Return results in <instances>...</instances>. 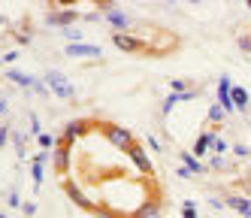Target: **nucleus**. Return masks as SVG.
<instances>
[{
  "mask_svg": "<svg viewBox=\"0 0 251 218\" xmlns=\"http://www.w3.org/2000/svg\"><path fill=\"white\" fill-rule=\"evenodd\" d=\"M215 139H218V134H212V131H206V134H203L200 139L194 142V155H197V158H203V155H206V152L212 149V142H215Z\"/></svg>",
  "mask_w": 251,
  "mask_h": 218,
  "instance_id": "14",
  "label": "nucleus"
},
{
  "mask_svg": "<svg viewBox=\"0 0 251 218\" xmlns=\"http://www.w3.org/2000/svg\"><path fill=\"white\" fill-rule=\"evenodd\" d=\"M245 200H251V188H248V197H245Z\"/></svg>",
  "mask_w": 251,
  "mask_h": 218,
  "instance_id": "33",
  "label": "nucleus"
},
{
  "mask_svg": "<svg viewBox=\"0 0 251 218\" xmlns=\"http://www.w3.org/2000/svg\"><path fill=\"white\" fill-rule=\"evenodd\" d=\"M51 164H55V170H58L61 176L70 170V145H64L61 139H58V145H55V161H51Z\"/></svg>",
  "mask_w": 251,
  "mask_h": 218,
  "instance_id": "12",
  "label": "nucleus"
},
{
  "mask_svg": "<svg viewBox=\"0 0 251 218\" xmlns=\"http://www.w3.org/2000/svg\"><path fill=\"white\" fill-rule=\"evenodd\" d=\"M127 155H130V164H133V167H136L139 173H146V176H154V167H151L149 155L142 152V145H136V142H133V149H130Z\"/></svg>",
  "mask_w": 251,
  "mask_h": 218,
  "instance_id": "7",
  "label": "nucleus"
},
{
  "mask_svg": "<svg viewBox=\"0 0 251 218\" xmlns=\"http://www.w3.org/2000/svg\"><path fill=\"white\" fill-rule=\"evenodd\" d=\"M178 161H182V167H188L191 173H203L206 167L200 164V158H197L194 152H178Z\"/></svg>",
  "mask_w": 251,
  "mask_h": 218,
  "instance_id": "15",
  "label": "nucleus"
},
{
  "mask_svg": "<svg viewBox=\"0 0 251 218\" xmlns=\"http://www.w3.org/2000/svg\"><path fill=\"white\" fill-rule=\"evenodd\" d=\"M133 218H160L157 200H146L142 206H136V209H133Z\"/></svg>",
  "mask_w": 251,
  "mask_h": 218,
  "instance_id": "13",
  "label": "nucleus"
},
{
  "mask_svg": "<svg viewBox=\"0 0 251 218\" xmlns=\"http://www.w3.org/2000/svg\"><path fill=\"white\" fill-rule=\"evenodd\" d=\"M76 18H79L76 9H55L51 15H46V25H51V27H55V25H58V27H70Z\"/></svg>",
  "mask_w": 251,
  "mask_h": 218,
  "instance_id": "9",
  "label": "nucleus"
},
{
  "mask_svg": "<svg viewBox=\"0 0 251 218\" xmlns=\"http://www.w3.org/2000/svg\"><path fill=\"white\" fill-rule=\"evenodd\" d=\"M6 76L12 79V82H19V85H27V88H33L37 94H46V82H40V79H33V76H27V73H22V70H6Z\"/></svg>",
  "mask_w": 251,
  "mask_h": 218,
  "instance_id": "8",
  "label": "nucleus"
},
{
  "mask_svg": "<svg viewBox=\"0 0 251 218\" xmlns=\"http://www.w3.org/2000/svg\"><path fill=\"white\" fill-rule=\"evenodd\" d=\"M146 145H149V149H154V152H160V142H157L154 136H149V139H146Z\"/></svg>",
  "mask_w": 251,
  "mask_h": 218,
  "instance_id": "27",
  "label": "nucleus"
},
{
  "mask_svg": "<svg viewBox=\"0 0 251 218\" xmlns=\"http://www.w3.org/2000/svg\"><path fill=\"white\" fill-rule=\"evenodd\" d=\"M209 121H215V124H218V121H224V109H221L218 103H215V106L209 109Z\"/></svg>",
  "mask_w": 251,
  "mask_h": 218,
  "instance_id": "19",
  "label": "nucleus"
},
{
  "mask_svg": "<svg viewBox=\"0 0 251 218\" xmlns=\"http://www.w3.org/2000/svg\"><path fill=\"white\" fill-rule=\"evenodd\" d=\"M0 115H6V100L0 97Z\"/></svg>",
  "mask_w": 251,
  "mask_h": 218,
  "instance_id": "32",
  "label": "nucleus"
},
{
  "mask_svg": "<svg viewBox=\"0 0 251 218\" xmlns=\"http://www.w3.org/2000/svg\"><path fill=\"white\" fill-rule=\"evenodd\" d=\"M112 43L121 52H146V43L136 40V36H130V33H112Z\"/></svg>",
  "mask_w": 251,
  "mask_h": 218,
  "instance_id": "11",
  "label": "nucleus"
},
{
  "mask_svg": "<svg viewBox=\"0 0 251 218\" xmlns=\"http://www.w3.org/2000/svg\"><path fill=\"white\" fill-rule=\"evenodd\" d=\"M6 136H9V131H3V127H0V149L6 145Z\"/></svg>",
  "mask_w": 251,
  "mask_h": 218,
  "instance_id": "31",
  "label": "nucleus"
},
{
  "mask_svg": "<svg viewBox=\"0 0 251 218\" xmlns=\"http://www.w3.org/2000/svg\"><path fill=\"white\" fill-rule=\"evenodd\" d=\"M170 88H176V94H185L188 82H185V79H173V82H170Z\"/></svg>",
  "mask_w": 251,
  "mask_h": 218,
  "instance_id": "22",
  "label": "nucleus"
},
{
  "mask_svg": "<svg viewBox=\"0 0 251 218\" xmlns=\"http://www.w3.org/2000/svg\"><path fill=\"white\" fill-rule=\"evenodd\" d=\"M230 88H233V82L224 73V76L218 79V106L224 109V112H236V103H233V97H230Z\"/></svg>",
  "mask_w": 251,
  "mask_h": 218,
  "instance_id": "6",
  "label": "nucleus"
},
{
  "mask_svg": "<svg viewBox=\"0 0 251 218\" xmlns=\"http://www.w3.org/2000/svg\"><path fill=\"white\" fill-rule=\"evenodd\" d=\"M182 218H197V206L191 203V200H185V206H182Z\"/></svg>",
  "mask_w": 251,
  "mask_h": 218,
  "instance_id": "20",
  "label": "nucleus"
},
{
  "mask_svg": "<svg viewBox=\"0 0 251 218\" xmlns=\"http://www.w3.org/2000/svg\"><path fill=\"white\" fill-rule=\"evenodd\" d=\"M22 212H25L27 218H33V215H37V203H33V200H27V203H22Z\"/></svg>",
  "mask_w": 251,
  "mask_h": 218,
  "instance_id": "21",
  "label": "nucleus"
},
{
  "mask_svg": "<svg viewBox=\"0 0 251 218\" xmlns=\"http://www.w3.org/2000/svg\"><path fill=\"white\" fill-rule=\"evenodd\" d=\"M46 161H49L46 152H37V155H33V164H46Z\"/></svg>",
  "mask_w": 251,
  "mask_h": 218,
  "instance_id": "28",
  "label": "nucleus"
},
{
  "mask_svg": "<svg viewBox=\"0 0 251 218\" xmlns=\"http://www.w3.org/2000/svg\"><path fill=\"white\" fill-rule=\"evenodd\" d=\"M46 85H49L51 91H55V94H58V97H64V100H70V97H73V94H76V88H73V85H70V82H67V79L61 76V73H58V70H49V73H46Z\"/></svg>",
  "mask_w": 251,
  "mask_h": 218,
  "instance_id": "2",
  "label": "nucleus"
},
{
  "mask_svg": "<svg viewBox=\"0 0 251 218\" xmlns=\"http://www.w3.org/2000/svg\"><path fill=\"white\" fill-rule=\"evenodd\" d=\"M239 49L242 52H251V36H239Z\"/></svg>",
  "mask_w": 251,
  "mask_h": 218,
  "instance_id": "26",
  "label": "nucleus"
},
{
  "mask_svg": "<svg viewBox=\"0 0 251 218\" xmlns=\"http://www.w3.org/2000/svg\"><path fill=\"white\" fill-rule=\"evenodd\" d=\"M212 167H215V170H224V167H227V161H224L221 155H215V158H212Z\"/></svg>",
  "mask_w": 251,
  "mask_h": 218,
  "instance_id": "25",
  "label": "nucleus"
},
{
  "mask_svg": "<svg viewBox=\"0 0 251 218\" xmlns=\"http://www.w3.org/2000/svg\"><path fill=\"white\" fill-rule=\"evenodd\" d=\"M230 97H233V103H236V112L248 106V91H245V88H236V85H233V88H230Z\"/></svg>",
  "mask_w": 251,
  "mask_h": 218,
  "instance_id": "16",
  "label": "nucleus"
},
{
  "mask_svg": "<svg viewBox=\"0 0 251 218\" xmlns=\"http://www.w3.org/2000/svg\"><path fill=\"white\" fill-rule=\"evenodd\" d=\"M100 134L109 139L115 149H121V152H130L133 149V134L130 131H124V127H118V124H100Z\"/></svg>",
  "mask_w": 251,
  "mask_h": 218,
  "instance_id": "1",
  "label": "nucleus"
},
{
  "mask_svg": "<svg viewBox=\"0 0 251 218\" xmlns=\"http://www.w3.org/2000/svg\"><path fill=\"white\" fill-rule=\"evenodd\" d=\"M30 176H33V188L43 185V164H30Z\"/></svg>",
  "mask_w": 251,
  "mask_h": 218,
  "instance_id": "17",
  "label": "nucleus"
},
{
  "mask_svg": "<svg viewBox=\"0 0 251 218\" xmlns=\"http://www.w3.org/2000/svg\"><path fill=\"white\" fill-rule=\"evenodd\" d=\"M91 127H94L91 121H82V118H79V121H70V124H67V131H64V139H61V142H64V145H73L76 139H82V136L91 134Z\"/></svg>",
  "mask_w": 251,
  "mask_h": 218,
  "instance_id": "4",
  "label": "nucleus"
},
{
  "mask_svg": "<svg viewBox=\"0 0 251 218\" xmlns=\"http://www.w3.org/2000/svg\"><path fill=\"white\" fill-rule=\"evenodd\" d=\"M67 54H70V58H100V46H88V43H70L67 46Z\"/></svg>",
  "mask_w": 251,
  "mask_h": 218,
  "instance_id": "10",
  "label": "nucleus"
},
{
  "mask_svg": "<svg viewBox=\"0 0 251 218\" xmlns=\"http://www.w3.org/2000/svg\"><path fill=\"white\" fill-rule=\"evenodd\" d=\"M0 218H6V215H0Z\"/></svg>",
  "mask_w": 251,
  "mask_h": 218,
  "instance_id": "34",
  "label": "nucleus"
},
{
  "mask_svg": "<svg viewBox=\"0 0 251 218\" xmlns=\"http://www.w3.org/2000/svg\"><path fill=\"white\" fill-rule=\"evenodd\" d=\"M233 152H236L239 158H248V149H245V145H236V149H233Z\"/></svg>",
  "mask_w": 251,
  "mask_h": 218,
  "instance_id": "30",
  "label": "nucleus"
},
{
  "mask_svg": "<svg viewBox=\"0 0 251 218\" xmlns=\"http://www.w3.org/2000/svg\"><path fill=\"white\" fill-rule=\"evenodd\" d=\"M9 206H22V197H19V194H15V191L9 194Z\"/></svg>",
  "mask_w": 251,
  "mask_h": 218,
  "instance_id": "29",
  "label": "nucleus"
},
{
  "mask_svg": "<svg viewBox=\"0 0 251 218\" xmlns=\"http://www.w3.org/2000/svg\"><path fill=\"white\" fill-rule=\"evenodd\" d=\"M30 134H33V136H40V134H43V131H40V118H37V115H30Z\"/></svg>",
  "mask_w": 251,
  "mask_h": 218,
  "instance_id": "23",
  "label": "nucleus"
},
{
  "mask_svg": "<svg viewBox=\"0 0 251 218\" xmlns=\"http://www.w3.org/2000/svg\"><path fill=\"white\" fill-rule=\"evenodd\" d=\"M64 191H67V197L73 200V203H76L79 209H85V212H100V209H97V206L91 203V200L85 197V191H82V188L76 185V182H64Z\"/></svg>",
  "mask_w": 251,
  "mask_h": 218,
  "instance_id": "5",
  "label": "nucleus"
},
{
  "mask_svg": "<svg viewBox=\"0 0 251 218\" xmlns=\"http://www.w3.org/2000/svg\"><path fill=\"white\" fill-rule=\"evenodd\" d=\"M37 142L43 145V149H55V145H58V139L51 136V134H40V136H37Z\"/></svg>",
  "mask_w": 251,
  "mask_h": 218,
  "instance_id": "18",
  "label": "nucleus"
},
{
  "mask_svg": "<svg viewBox=\"0 0 251 218\" xmlns=\"http://www.w3.org/2000/svg\"><path fill=\"white\" fill-rule=\"evenodd\" d=\"M212 149H215V155H224V152H227V142H224V139H215Z\"/></svg>",
  "mask_w": 251,
  "mask_h": 218,
  "instance_id": "24",
  "label": "nucleus"
},
{
  "mask_svg": "<svg viewBox=\"0 0 251 218\" xmlns=\"http://www.w3.org/2000/svg\"><path fill=\"white\" fill-rule=\"evenodd\" d=\"M103 12H106L103 18H106V22H109L118 33H127V30H130V25H133V22H130V15H124L121 9H115V3H106Z\"/></svg>",
  "mask_w": 251,
  "mask_h": 218,
  "instance_id": "3",
  "label": "nucleus"
}]
</instances>
